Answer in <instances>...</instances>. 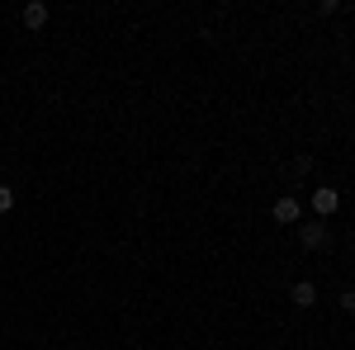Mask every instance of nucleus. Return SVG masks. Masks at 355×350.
<instances>
[{"mask_svg":"<svg viewBox=\"0 0 355 350\" xmlns=\"http://www.w3.org/2000/svg\"><path fill=\"white\" fill-rule=\"evenodd\" d=\"M313 209H318V218H331L336 209H341V194L331 185H322V189H313Z\"/></svg>","mask_w":355,"mask_h":350,"instance_id":"f257e3e1","label":"nucleus"},{"mask_svg":"<svg viewBox=\"0 0 355 350\" xmlns=\"http://www.w3.org/2000/svg\"><path fill=\"white\" fill-rule=\"evenodd\" d=\"M270 218H275V222H284V227H289V222H299V218H303V209H299V199H275V209H270Z\"/></svg>","mask_w":355,"mask_h":350,"instance_id":"f03ea898","label":"nucleus"},{"mask_svg":"<svg viewBox=\"0 0 355 350\" xmlns=\"http://www.w3.org/2000/svg\"><path fill=\"white\" fill-rule=\"evenodd\" d=\"M299 242L308 246V251H318V246L327 242V227H322V222H308V227H299Z\"/></svg>","mask_w":355,"mask_h":350,"instance_id":"7ed1b4c3","label":"nucleus"},{"mask_svg":"<svg viewBox=\"0 0 355 350\" xmlns=\"http://www.w3.org/2000/svg\"><path fill=\"white\" fill-rule=\"evenodd\" d=\"M24 24H28V28H43V24H48V5H43V0L24 5Z\"/></svg>","mask_w":355,"mask_h":350,"instance_id":"20e7f679","label":"nucleus"},{"mask_svg":"<svg viewBox=\"0 0 355 350\" xmlns=\"http://www.w3.org/2000/svg\"><path fill=\"white\" fill-rule=\"evenodd\" d=\"M294 303H299V308H313V298H318V289H313V284H308V279H299V284H294Z\"/></svg>","mask_w":355,"mask_h":350,"instance_id":"39448f33","label":"nucleus"},{"mask_svg":"<svg viewBox=\"0 0 355 350\" xmlns=\"http://www.w3.org/2000/svg\"><path fill=\"white\" fill-rule=\"evenodd\" d=\"M10 209H15V189L0 185V213H10Z\"/></svg>","mask_w":355,"mask_h":350,"instance_id":"423d86ee","label":"nucleus"},{"mask_svg":"<svg viewBox=\"0 0 355 350\" xmlns=\"http://www.w3.org/2000/svg\"><path fill=\"white\" fill-rule=\"evenodd\" d=\"M341 308H346V313H355V289H346V294H341Z\"/></svg>","mask_w":355,"mask_h":350,"instance_id":"0eeeda50","label":"nucleus"}]
</instances>
